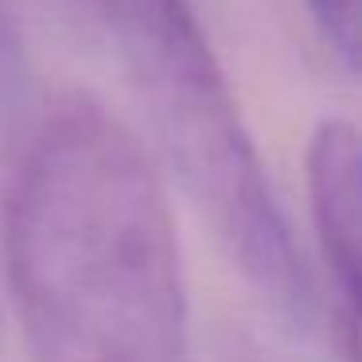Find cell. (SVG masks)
Here are the masks:
<instances>
[{
    "mask_svg": "<svg viewBox=\"0 0 362 362\" xmlns=\"http://www.w3.org/2000/svg\"><path fill=\"white\" fill-rule=\"evenodd\" d=\"M4 273L32 362H187V284L152 156L98 98H59L4 199Z\"/></svg>",
    "mask_w": 362,
    "mask_h": 362,
    "instance_id": "1",
    "label": "cell"
},
{
    "mask_svg": "<svg viewBox=\"0 0 362 362\" xmlns=\"http://www.w3.org/2000/svg\"><path fill=\"white\" fill-rule=\"evenodd\" d=\"M102 12L175 180L238 273L281 315L308 323L312 276L191 0H102Z\"/></svg>",
    "mask_w": 362,
    "mask_h": 362,
    "instance_id": "2",
    "label": "cell"
},
{
    "mask_svg": "<svg viewBox=\"0 0 362 362\" xmlns=\"http://www.w3.org/2000/svg\"><path fill=\"white\" fill-rule=\"evenodd\" d=\"M304 175L315 238L343 296V331L362 343V125H315Z\"/></svg>",
    "mask_w": 362,
    "mask_h": 362,
    "instance_id": "3",
    "label": "cell"
},
{
    "mask_svg": "<svg viewBox=\"0 0 362 362\" xmlns=\"http://www.w3.org/2000/svg\"><path fill=\"white\" fill-rule=\"evenodd\" d=\"M323 43L362 74V0H304Z\"/></svg>",
    "mask_w": 362,
    "mask_h": 362,
    "instance_id": "4",
    "label": "cell"
},
{
    "mask_svg": "<svg viewBox=\"0 0 362 362\" xmlns=\"http://www.w3.org/2000/svg\"><path fill=\"white\" fill-rule=\"evenodd\" d=\"M28 94V47L12 8L0 0V117H8Z\"/></svg>",
    "mask_w": 362,
    "mask_h": 362,
    "instance_id": "5",
    "label": "cell"
},
{
    "mask_svg": "<svg viewBox=\"0 0 362 362\" xmlns=\"http://www.w3.org/2000/svg\"><path fill=\"white\" fill-rule=\"evenodd\" d=\"M222 362H273V358L261 354L257 346H250V343H238V346H230V351L222 354Z\"/></svg>",
    "mask_w": 362,
    "mask_h": 362,
    "instance_id": "6",
    "label": "cell"
}]
</instances>
